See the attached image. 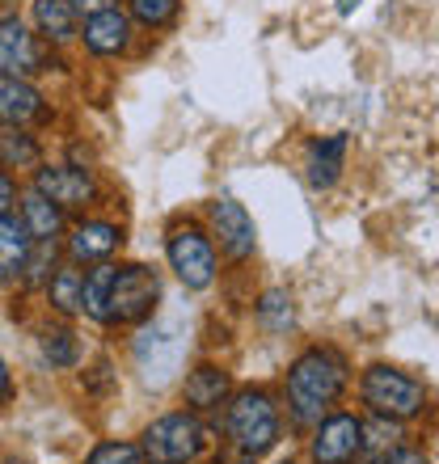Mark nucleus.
Returning a JSON list of instances; mask_svg holds the SVG:
<instances>
[{"label": "nucleus", "instance_id": "nucleus-1", "mask_svg": "<svg viewBox=\"0 0 439 464\" xmlns=\"http://www.w3.org/2000/svg\"><path fill=\"white\" fill-rule=\"evenodd\" d=\"M346 389V359L329 346H308L288 372V405L300 427H317Z\"/></svg>", "mask_w": 439, "mask_h": 464}, {"label": "nucleus", "instance_id": "nucleus-2", "mask_svg": "<svg viewBox=\"0 0 439 464\" xmlns=\"http://www.w3.org/2000/svg\"><path fill=\"white\" fill-rule=\"evenodd\" d=\"M161 300V279L148 266H114L106 287V308H102V325H140L152 317Z\"/></svg>", "mask_w": 439, "mask_h": 464}, {"label": "nucleus", "instance_id": "nucleus-3", "mask_svg": "<svg viewBox=\"0 0 439 464\" xmlns=\"http://www.w3.org/2000/svg\"><path fill=\"white\" fill-rule=\"evenodd\" d=\"M359 392H364V405H372V414L393 418V422L418 418L427 410V389L415 376H405V372L385 363L367 367L364 380H359Z\"/></svg>", "mask_w": 439, "mask_h": 464}, {"label": "nucleus", "instance_id": "nucleus-4", "mask_svg": "<svg viewBox=\"0 0 439 464\" xmlns=\"http://www.w3.org/2000/svg\"><path fill=\"white\" fill-rule=\"evenodd\" d=\"M229 435L245 456H262L279 443V410L267 392L249 389L229 405Z\"/></svg>", "mask_w": 439, "mask_h": 464}, {"label": "nucleus", "instance_id": "nucleus-5", "mask_svg": "<svg viewBox=\"0 0 439 464\" xmlns=\"http://www.w3.org/2000/svg\"><path fill=\"white\" fill-rule=\"evenodd\" d=\"M203 443H208V435H203L195 414H165L144 430L140 452L148 464H190L203 452Z\"/></svg>", "mask_w": 439, "mask_h": 464}, {"label": "nucleus", "instance_id": "nucleus-6", "mask_svg": "<svg viewBox=\"0 0 439 464\" xmlns=\"http://www.w3.org/2000/svg\"><path fill=\"white\" fill-rule=\"evenodd\" d=\"M165 254H170L173 275H178L190 292H203V287L216 283V245L199 228H178L170 237V245H165Z\"/></svg>", "mask_w": 439, "mask_h": 464}, {"label": "nucleus", "instance_id": "nucleus-7", "mask_svg": "<svg viewBox=\"0 0 439 464\" xmlns=\"http://www.w3.org/2000/svg\"><path fill=\"white\" fill-rule=\"evenodd\" d=\"M182 354H186V338L173 325H152V330L135 338V363H140V376L152 389H161V384H170L178 376Z\"/></svg>", "mask_w": 439, "mask_h": 464}, {"label": "nucleus", "instance_id": "nucleus-8", "mask_svg": "<svg viewBox=\"0 0 439 464\" xmlns=\"http://www.w3.org/2000/svg\"><path fill=\"white\" fill-rule=\"evenodd\" d=\"M34 190L43 198H51L60 211L68 208H89L98 198V182L89 169H76V165H43L34 169Z\"/></svg>", "mask_w": 439, "mask_h": 464}, {"label": "nucleus", "instance_id": "nucleus-9", "mask_svg": "<svg viewBox=\"0 0 439 464\" xmlns=\"http://www.w3.org/2000/svg\"><path fill=\"white\" fill-rule=\"evenodd\" d=\"M208 216H211V228H216L224 254L237 257V262H245V257L254 254V245H258L254 220H249V211H245L237 198H216L208 208Z\"/></svg>", "mask_w": 439, "mask_h": 464}, {"label": "nucleus", "instance_id": "nucleus-10", "mask_svg": "<svg viewBox=\"0 0 439 464\" xmlns=\"http://www.w3.org/2000/svg\"><path fill=\"white\" fill-rule=\"evenodd\" d=\"M308 452H313L317 464H355V456H359V418L355 414L321 418Z\"/></svg>", "mask_w": 439, "mask_h": 464}, {"label": "nucleus", "instance_id": "nucleus-11", "mask_svg": "<svg viewBox=\"0 0 439 464\" xmlns=\"http://www.w3.org/2000/svg\"><path fill=\"white\" fill-rule=\"evenodd\" d=\"M43 47H38V38L30 34L22 25V17H5L0 22V72L5 76H34L43 72Z\"/></svg>", "mask_w": 439, "mask_h": 464}, {"label": "nucleus", "instance_id": "nucleus-12", "mask_svg": "<svg viewBox=\"0 0 439 464\" xmlns=\"http://www.w3.org/2000/svg\"><path fill=\"white\" fill-rule=\"evenodd\" d=\"M119 245H122L119 224L85 220V224H76L73 237H68V257H73V262H106Z\"/></svg>", "mask_w": 439, "mask_h": 464}, {"label": "nucleus", "instance_id": "nucleus-13", "mask_svg": "<svg viewBox=\"0 0 439 464\" xmlns=\"http://www.w3.org/2000/svg\"><path fill=\"white\" fill-rule=\"evenodd\" d=\"M34 249V237L17 211H0V283H13L25 270V257Z\"/></svg>", "mask_w": 439, "mask_h": 464}, {"label": "nucleus", "instance_id": "nucleus-14", "mask_svg": "<svg viewBox=\"0 0 439 464\" xmlns=\"http://www.w3.org/2000/svg\"><path fill=\"white\" fill-rule=\"evenodd\" d=\"M43 114V98L34 85H25L22 76L0 72V127H25Z\"/></svg>", "mask_w": 439, "mask_h": 464}, {"label": "nucleus", "instance_id": "nucleus-15", "mask_svg": "<svg viewBox=\"0 0 439 464\" xmlns=\"http://www.w3.org/2000/svg\"><path fill=\"white\" fill-rule=\"evenodd\" d=\"M127 43H132L127 13L106 9V13H93L85 22V47L93 51V55H119V51H127Z\"/></svg>", "mask_w": 439, "mask_h": 464}, {"label": "nucleus", "instance_id": "nucleus-16", "mask_svg": "<svg viewBox=\"0 0 439 464\" xmlns=\"http://www.w3.org/2000/svg\"><path fill=\"white\" fill-rule=\"evenodd\" d=\"M34 25L47 43L63 47L76 38V5L73 0H34Z\"/></svg>", "mask_w": 439, "mask_h": 464}, {"label": "nucleus", "instance_id": "nucleus-17", "mask_svg": "<svg viewBox=\"0 0 439 464\" xmlns=\"http://www.w3.org/2000/svg\"><path fill=\"white\" fill-rule=\"evenodd\" d=\"M342 157H346V135L317 140L313 152H308V186H313V190H329L342 173Z\"/></svg>", "mask_w": 439, "mask_h": 464}, {"label": "nucleus", "instance_id": "nucleus-18", "mask_svg": "<svg viewBox=\"0 0 439 464\" xmlns=\"http://www.w3.org/2000/svg\"><path fill=\"white\" fill-rule=\"evenodd\" d=\"M402 448V430L393 418H372V422H359V456L364 464H385L393 452Z\"/></svg>", "mask_w": 439, "mask_h": 464}, {"label": "nucleus", "instance_id": "nucleus-19", "mask_svg": "<svg viewBox=\"0 0 439 464\" xmlns=\"http://www.w3.org/2000/svg\"><path fill=\"white\" fill-rule=\"evenodd\" d=\"M224 397H229V376H224L220 367L203 363L186 376V405H195V410H216Z\"/></svg>", "mask_w": 439, "mask_h": 464}, {"label": "nucleus", "instance_id": "nucleus-20", "mask_svg": "<svg viewBox=\"0 0 439 464\" xmlns=\"http://www.w3.org/2000/svg\"><path fill=\"white\" fill-rule=\"evenodd\" d=\"M22 220H25V228H30L34 241H55L63 232V211L55 208L51 198L38 195V190H30V195L22 198Z\"/></svg>", "mask_w": 439, "mask_h": 464}, {"label": "nucleus", "instance_id": "nucleus-21", "mask_svg": "<svg viewBox=\"0 0 439 464\" xmlns=\"http://www.w3.org/2000/svg\"><path fill=\"white\" fill-rule=\"evenodd\" d=\"M81 283H85V275L76 266H55L47 279V300L55 313H63V317H76L81 313Z\"/></svg>", "mask_w": 439, "mask_h": 464}, {"label": "nucleus", "instance_id": "nucleus-22", "mask_svg": "<svg viewBox=\"0 0 439 464\" xmlns=\"http://www.w3.org/2000/svg\"><path fill=\"white\" fill-rule=\"evenodd\" d=\"M0 169H38V144L34 135L5 127L0 131Z\"/></svg>", "mask_w": 439, "mask_h": 464}, {"label": "nucleus", "instance_id": "nucleus-23", "mask_svg": "<svg viewBox=\"0 0 439 464\" xmlns=\"http://www.w3.org/2000/svg\"><path fill=\"white\" fill-rule=\"evenodd\" d=\"M258 321H262L270 334H288L296 325L292 295H288V292H267V295H262V304H258Z\"/></svg>", "mask_w": 439, "mask_h": 464}, {"label": "nucleus", "instance_id": "nucleus-24", "mask_svg": "<svg viewBox=\"0 0 439 464\" xmlns=\"http://www.w3.org/2000/svg\"><path fill=\"white\" fill-rule=\"evenodd\" d=\"M132 17L144 22L148 30H161L178 17V0H132Z\"/></svg>", "mask_w": 439, "mask_h": 464}, {"label": "nucleus", "instance_id": "nucleus-25", "mask_svg": "<svg viewBox=\"0 0 439 464\" xmlns=\"http://www.w3.org/2000/svg\"><path fill=\"white\" fill-rule=\"evenodd\" d=\"M43 354L55 367H73L76 363V338L68 330H47L43 334Z\"/></svg>", "mask_w": 439, "mask_h": 464}, {"label": "nucleus", "instance_id": "nucleus-26", "mask_svg": "<svg viewBox=\"0 0 439 464\" xmlns=\"http://www.w3.org/2000/svg\"><path fill=\"white\" fill-rule=\"evenodd\" d=\"M51 270H55V241H34V249H30V257H25V279L30 283H47Z\"/></svg>", "mask_w": 439, "mask_h": 464}, {"label": "nucleus", "instance_id": "nucleus-27", "mask_svg": "<svg viewBox=\"0 0 439 464\" xmlns=\"http://www.w3.org/2000/svg\"><path fill=\"white\" fill-rule=\"evenodd\" d=\"M85 464H144V460H140V448H132V443L106 440V443H98V448L89 452Z\"/></svg>", "mask_w": 439, "mask_h": 464}, {"label": "nucleus", "instance_id": "nucleus-28", "mask_svg": "<svg viewBox=\"0 0 439 464\" xmlns=\"http://www.w3.org/2000/svg\"><path fill=\"white\" fill-rule=\"evenodd\" d=\"M385 464H431V456L418 452V448H397V452H393Z\"/></svg>", "mask_w": 439, "mask_h": 464}, {"label": "nucleus", "instance_id": "nucleus-29", "mask_svg": "<svg viewBox=\"0 0 439 464\" xmlns=\"http://www.w3.org/2000/svg\"><path fill=\"white\" fill-rule=\"evenodd\" d=\"M73 5H76V13H89V17L106 9H119V0H73Z\"/></svg>", "mask_w": 439, "mask_h": 464}, {"label": "nucleus", "instance_id": "nucleus-30", "mask_svg": "<svg viewBox=\"0 0 439 464\" xmlns=\"http://www.w3.org/2000/svg\"><path fill=\"white\" fill-rule=\"evenodd\" d=\"M13 195H17V186H13V178L5 169H0V211H9Z\"/></svg>", "mask_w": 439, "mask_h": 464}, {"label": "nucleus", "instance_id": "nucleus-31", "mask_svg": "<svg viewBox=\"0 0 439 464\" xmlns=\"http://www.w3.org/2000/svg\"><path fill=\"white\" fill-rule=\"evenodd\" d=\"M13 397V376H9V363L0 359V405H9Z\"/></svg>", "mask_w": 439, "mask_h": 464}, {"label": "nucleus", "instance_id": "nucleus-32", "mask_svg": "<svg viewBox=\"0 0 439 464\" xmlns=\"http://www.w3.org/2000/svg\"><path fill=\"white\" fill-rule=\"evenodd\" d=\"M283 464H292V460H283Z\"/></svg>", "mask_w": 439, "mask_h": 464}]
</instances>
